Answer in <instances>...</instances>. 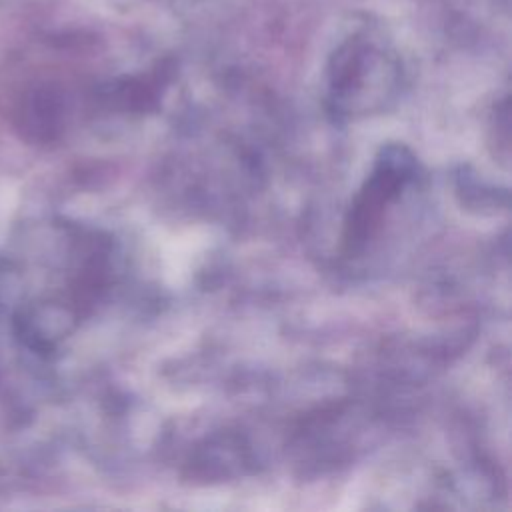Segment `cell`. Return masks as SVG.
Listing matches in <instances>:
<instances>
[{"label": "cell", "mask_w": 512, "mask_h": 512, "mask_svg": "<svg viewBox=\"0 0 512 512\" xmlns=\"http://www.w3.org/2000/svg\"><path fill=\"white\" fill-rule=\"evenodd\" d=\"M418 176L416 156L404 144H386L358 190L344 222V248L358 254L380 230L386 210Z\"/></svg>", "instance_id": "cell-1"}]
</instances>
